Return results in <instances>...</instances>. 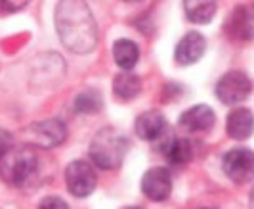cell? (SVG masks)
I'll use <instances>...</instances> for the list:
<instances>
[{
    "label": "cell",
    "instance_id": "3957f363",
    "mask_svg": "<svg viewBox=\"0 0 254 209\" xmlns=\"http://www.w3.org/2000/svg\"><path fill=\"white\" fill-rule=\"evenodd\" d=\"M37 165V154L31 146H12L0 157V177L12 186H23L35 175Z\"/></svg>",
    "mask_w": 254,
    "mask_h": 209
},
{
    "label": "cell",
    "instance_id": "44dd1931",
    "mask_svg": "<svg viewBox=\"0 0 254 209\" xmlns=\"http://www.w3.org/2000/svg\"><path fill=\"white\" fill-rule=\"evenodd\" d=\"M12 146H13V136L8 131L0 129V157L4 156Z\"/></svg>",
    "mask_w": 254,
    "mask_h": 209
},
{
    "label": "cell",
    "instance_id": "277c9868",
    "mask_svg": "<svg viewBox=\"0 0 254 209\" xmlns=\"http://www.w3.org/2000/svg\"><path fill=\"white\" fill-rule=\"evenodd\" d=\"M253 92V81L247 73L243 71H228L226 75H222V79L216 85V96L222 104L226 105H235L247 100Z\"/></svg>",
    "mask_w": 254,
    "mask_h": 209
},
{
    "label": "cell",
    "instance_id": "4fadbf2b",
    "mask_svg": "<svg viewBox=\"0 0 254 209\" xmlns=\"http://www.w3.org/2000/svg\"><path fill=\"white\" fill-rule=\"evenodd\" d=\"M254 129V115L253 109L249 107H237L228 115L226 121V131L233 140H247L251 138Z\"/></svg>",
    "mask_w": 254,
    "mask_h": 209
},
{
    "label": "cell",
    "instance_id": "9c48e42d",
    "mask_svg": "<svg viewBox=\"0 0 254 209\" xmlns=\"http://www.w3.org/2000/svg\"><path fill=\"white\" fill-rule=\"evenodd\" d=\"M214 123H216V113L206 104L193 105L190 109H186L178 121L180 129H184L186 132H193V134L210 131Z\"/></svg>",
    "mask_w": 254,
    "mask_h": 209
},
{
    "label": "cell",
    "instance_id": "d6986e66",
    "mask_svg": "<svg viewBox=\"0 0 254 209\" xmlns=\"http://www.w3.org/2000/svg\"><path fill=\"white\" fill-rule=\"evenodd\" d=\"M103 107V98L96 89H84L75 96V111L84 115L100 113Z\"/></svg>",
    "mask_w": 254,
    "mask_h": 209
},
{
    "label": "cell",
    "instance_id": "e0dca14e",
    "mask_svg": "<svg viewBox=\"0 0 254 209\" xmlns=\"http://www.w3.org/2000/svg\"><path fill=\"white\" fill-rule=\"evenodd\" d=\"M113 58L115 64L125 69V71H130L132 67L138 64L140 60V48L134 40L130 39H119L113 42Z\"/></svg>",
    "mask_w": 254,
    "mask_h": 209
},
{
    "label": "cell",
    "instance_id": "6da1fadb",
    "mask_svg": "<svg viewBox=\"0 0 254 209\" xmlns=\"http://www.w3.org/2000/svg\"><path fill=\"white\" fill-rule=\"evenodd\" d=\"M58 37L73 54H90L98 46V23L86 0H60L54 12Z\"/></svg>",
    "mask_w": 254,
    "mask_h": 209
},
{
    "label": "cell",
    "instance_id": "52a82bcc",
    "mask_svg": "<svg viewBox=\"0 0 254 209\" xmlns=\"http://www.w3.org/2000/svg\"><path fill=\"white\" fill-rule=\"evenodd\" d=\"M27 140L35 144L38 148L50 150L60 144L65 142L67 138V129L62 121L58 119H46V121H38V123H31L27 127Z\"/></svg>",
    "mask_w": 254,
    "mask_h": 209
},
{
    "label": "cell",
    "instance_id": "5bb4252c",
    "mask_svg": "<svg viewBox=\"0 0 254 209\" xmlns=\"http://www.w3.org/2000/svg\"><path fill=\"white\" fill-rule=\"evenodd\" d=\"M141 92V79L136 73L121 71L113 79V94L119 102H132L140 96Z\"/></svg>",
    "mask_w": 254,
    "mask_h": 209
},
{
    "label": "cell",
    "instance_id": "2e32d148",
    "mask_svg": "<svg viewBox=\"0 0 254 209\" xmlns=\"http://www.w3.org/2000/svg\"><path fill=\"white\" fill-rule=\"evenodd\" d=\"M184 10H186V17L191 23L206 25L212 21L218 4L216 0H184Z\"/></svg>",
    "mask_w": 254,
    "mask_h": 209
},
{
    "label": "cell",
    "instance_id": "ffe728a7",
    "mask_svg": "<svg viewBox=\"0 0 254 209\" xmlns=\"http://www.w3.org/2000/svg\"><path fill=\"white\" fill-rule=\"evenodd\" d=\"M29 0H0V13H15L23 10Z\"/></svg>",
    "mask_w": 254,
    "mask_h": 209
},
{
    "label": "cell",
    "instance_id": "603a6c76",
    "mask_svg": "<svg viewBox=\"0 0 254 209\" xmlns=\"http://www.w3.org/2000/svg\"><path fill=\"white\" fill-rule=\"evenodd\" d=\"M125 2H130V4H136V2H141V0H125Z\"/></svg>",
    "mask_w": 254,
    "mask_h": 209
},
{
    "label": "cell",
    "instance_id": "7402d4cb",
    "mask_svg": "<svg viewBox=\"0 0 254 209\" xmlns=\"http://www.w3.org/2000/svg\"><path fill=\"white\" fill-rule=\"evenodd\" d=\"M40 208H67V204H65L64 200H60V198H44L42 202H40Z\"/></svg>",
    "mask_w": 254,
    "mask_h": 209
},
{
    "label": "cell",
    "instance_id": "8992f818",
    "mask_svg": "<svg viewBox=\"0 0 254 209\" xmlns=\"http://www.w3.org/2000/svg\"><path fill=\"white\" fill-rule=\"evenodd\" d=\"M222 171L226 173L231 183L249 184L253 181L254 157L253 152L247 148H233L222 159Z\"/></svg>",
    "mask_w": 254,
    "mask_h": 209
},
{
    "label": "cell",
    "instance_id": "7a4b0ae2",
    "mask_svg": "<svg viewBox=\"0 0 254 209\" xmlns=\"http://www.w3.org/2000/svg\"><path fill=\"white\" fill-rule=\"evenodd\" d=\"M128 138L115 127H105L96 132L90 142V157L100 169H119L128 154Z\"/></svg>",
    "mask_w": 254,
    "mask_h": 209
},
{
    "label": "cell",
    "instance_id": "9a60e30c",
    "mask_svg": "<svg viewBox=\"0 0 254 209\" xmlns=\"http://www.w3.org/2000/svg\"><path fill=\"white\" fill-rule=\"evenodd\" d=\"M44 56H38L37 60H35V64H33V69H35V85H46V81L50 83H58L60 79L65 75V66L64 62H62V58L60 56H56V54H48V67L44 66Z\"/></svg>",
    "mask_w": 254,
    "mask_h": 209
},
{
    "label": "cell",
    "instance_id": "7c38bea8",
    "mask_svg": "<svg viewBox=\"0 0 254 209\" xmlns=\"http://www.w3.org/2000/svg\"><path fill=\"white\" fill-rule=\"evenodd\" d=\"M166 131V119L161 111L157 109H149L143 111L140 117L136 119V134L140 136L141 140H157L161 138Z\"/></svg>",
    "mask_w": 254,
    "mask_h": 209
},
{
    "label": "cell",
    "instance_id": "ac0fdd59",
    "mask_svg": "<svg viewBox=\"0 0 254 209\" xmlns=\"http://www.w3.org/2000/svg\"><path fill=\"white\" fill-rule=\"evenodd\" d=\"M165 157L168 159V163L174 165L190 163L193 157V146L188 138H172L165 144Z\"/></svg>",
    "mask_w": 254,
    "mask_h": 209
},
{
    "label": "cell",
    "instance_id": "30bf717a",
    "mask_svg": "<svg viewBox=\"0 0 254 209\" xmlns=\"http://www.w3.org/2000/svg\"><path fill=\"white\" fill-rule=\"evenodd\" d=\"M204 50H206L204 37L201 33L191 31L186 37H182V40L178 42L176 52H174V62L178 66H193L204 56Z\"/></svg>",
    "mask_w": 254,
    "mask_h": 209
},
{
    "label": "cell",
    "instance_id": "5b68a950",
    "mask_svg": "<svg viewBox=\"0 0 254 209\" xmlns=\"http://www.w3.org/2000/svg\"><path fill=\"white\" fill-rule=\"evenodd\" d=\"M65 184L69 194H73L75 198H86L96 190L98 177L88 161L76 159L65 167Z\"/></svg>",
    "mask_w": 254,
    "mask_h": 209
},
{
    "label": "cell",
    "instance_id": "8fae6325",
    "mask_svg": "<svg viewBox=\"0 0 254 209\" xmlns=\"http://www.w3.org/2000/svg\"><path fill=\"white\" fill-rule=\"evenodd\" d=\"M226 33L235 42H249L253 39V13L247 6H237L226 23Z\"/></svg>",
    "mask_w": 254,
    "mask_h": 209
},
{
    "label": "cell",
    "instance_id": "ba28073f",
    "mask_svg": "<svg viewBox=\"0 0 254 209\" xmlns=\"http://www.w3.org/2000/svg\"><path fill=\"white\" fill-rule=\"evenodd\" d=\"M141 192L151 202H165L172 192V177L165 167H151L141 177Z\"/></svg>",
    "mask_w": 254,
    "mask_h": 209
}]
</instances>
